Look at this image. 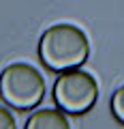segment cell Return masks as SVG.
Here are the masks:
<instances>
[{"label": "cell", "instance_id": "obj_3", "mask_svg": "<svg viewBox=\"0 0 124 129\" xmlns=\"http://www.w3.org/2000/svg\"><path fill=\"white\" fill-rule=\"evenodd\" d=\"M98 99V84L81 67L60 71L54 82V101L66 114L81 116L90 110Z\"/></svg>", "mask_w": 124, "mask_h": 129}, {"label": "cell", "instance_id": "obj_1", "mask_svg": "<svg viewBox=\"0 0 124 129\" xmlns=\"http://www.w3.org/2000/svg\"><path fill=\"white\" fill-rule=\"evenodd\" d=\"M90 56V41L86 32L75 24H54L41 35L39 58L47 69L69 71L77 69Z\"/></svg>", "mask_w": 124, "mask_h": 129}, {"label": "cell", "instance_id": "obj_5", "mask_svg": "<svg viewBox=\"0 0 124 129\" xmlns=\"http://www.w3.org/2000/svg\"><path fill=\"white\" fill-rule=\"evenodd\" d=\"M111 112H113L115 120L124 125V84L120 88H115L113 97H111Z\"/></svg>", "mask_w": 124, "mask_h": 129}, {"label": "cell", "instance_id": "obj_6", "mask_svg": "<svg viewBox=\"0 0 124 129\" xmlns=\"http://www.w3.org/2000/svg\"><path fill=\"white\" fill-rule=\"evenodd\" d=\"M15 125L17 123H15V116L11 114V110L0 106V129H13Z\"/></svg>", "mask_w": 124, "mask_h": 129}, {"label": "cell", "instance_id": "obj_2", "mask_svg": "<svg viewBox=\"0 0 124 129\" xmlns=\"http://www.w3.org/2000/svg\"><path fill=\"white\" fill-rule=\"evenodd\" d=\"M0 97L7 106L28 112L45 97V78L28 62H13L0 73Z\"/></svg>", "mask_w": 124, "mask_h": 129}, {"label": "cell", "instance_id": "obj_4", "mask_svg": "<svg viewBox=\"0 0 124 129\" xmlns=\"http://www.w3.org/2000/svg\"><path fill=\"white\" fill-rule=\"evenodd\" d=\"M28 129H69L71 123L66 118V112L54 110V108H43L28 116L26 120Z\"/></svg>", "mask_w": 124, "mask_h": 129}]
</instances>
